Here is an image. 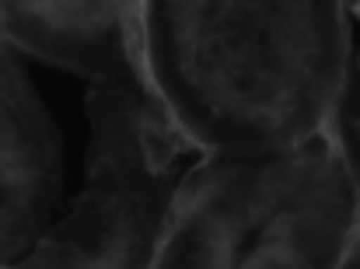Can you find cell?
Here are the masks:
<instances>
[{"mask_svg": "<svg viewBox=\"0 0 360 269\" xmlns=\"http://www.w3.org/2000/svg\"><path fill=\"white\" fill-rule=\"evenodd\" d=\"M147 81L203 150L322 133L340 88V0H140Z\"/></svg>", "mask_w": 360, "mask_h": 269, "instance_id": "1", "label": "cell"}, {"mask_svg": "<svg viewBox=\"0 0 360 269\" xmlns=\"http://www.w3.org/2000/svg\"><path fill=\"white\" fill-rule=\"evenodd\" d=\"M343 235V182L322 133L207 150L179 185L158 266H315Z\"/></svg>", "mask_w": 360, "mask_h": 269, "instance_id": "2", "label": "cell"}, {"mask_svg": "<svg viewBox=\"0 0 360 269\" xmlns=\"http://www.w3.org/2000/svg\"><path fill=\"white\" fill-rule=\"evenodd\" d=\"M56 70V63L21 49L0 32V266H32L39 259L77 206L70 161L88 157L98 140V123L95 140L81 150L70 136L91 126L105 81L95 88L88 116L74 123V112L56 116L46 91Z\"/></svg>", "mask_w": 360, "mask_h": 269, "instance_id": "3", "label": "cell"}, {"mask_svg": "<svg viewBox=\"0 0 360 269\" xmlns=\"http://www.w3.org/2000/svg\"><path fill=\"white\" fill-rule=\"evenodd\" d=\"M0 32L56 67L158 102L140 49V0H0Z\"/></svg>", "mask_w": 360, "mask_h": 269, "instance_id": "4", "label": "cell"}]
</instances>
